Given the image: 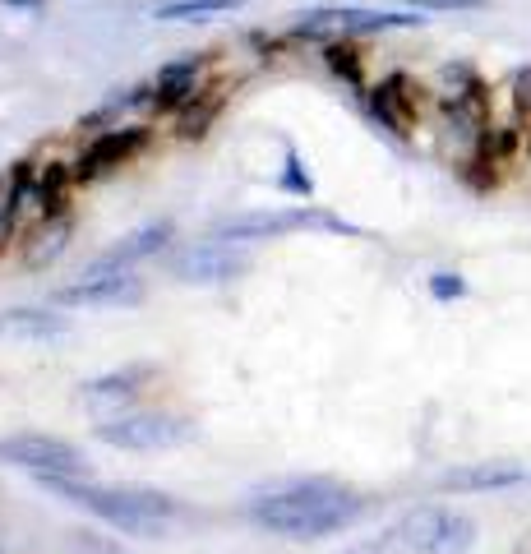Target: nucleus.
<instances>
[{
  "label": "nucleus",
  "mask_w": 531,
  "mask_h": 554,
  "mask_svg": "<svg viewBox=\"0 0 531 554\" xmlns=\"http://www.w3.org/2000/svg\"><path fill=\"white\" fill-rule=\"evenodd\" d=\"M375 499L351 485L333 481V476H296L287 485H273V490H259L245 504V518L254 522L268 536H282V541H328V536H342L356 522L370 518Z\"/></svg>",
  "instance_id": "nucleus-1"
},
{
  "label": "nucleus",
  "mask_w": 531,
  "mask_h": 554,
  "mask_svg": "<svg viewBox=\"0 0 531 554\" xmlns=\"http://www.w3.org/2000/svg\"><path fill=\"white\" fill-rule=\"evenodd\" d=\"M42 490L97 518L102 527H116L125 536H139V541H167L185 518V508L153 485H97L88 476H51V481H42Z\"/></svg>",
  "instance_id": "nucleus-2"
},
{
  "label": "nucleus",
  "mask_w": 531,
  "mask_h": 554,
  "mask_svg": "<svg viewBox=\"0 0 531 554\" xmlns=\"http://www.w3.org/2000/svg\"><path fill=\"white\" fill-rule=\"evenodd\" d=\"M93 434L97 444L121 453H167V448H185L199 430L190 416H171V411H121V416H102Z\"/></svg>",
  "instance_id": "nucleus-3"
},
{
  "label": "nucleus",
  "mask_w": 531,
  "mask_h": 554,
  "mask_svg": "<svg viewBox=\"0 0 531 554\" xmlns=\"http://www.w3.org/2000/svg\"><path fill=\"white\" fill-rule=\"evenodd\" d=\"M393 527L416 554H467L476 545V522L448 504H411Z\"/></svg>",
  "instance_id": "nucleus-4"
},
{
  "label": "nucleus",
  "mask_w": 531,
  "mask_h": 554,
  "mask_svg": "<svg viewBox=\"0 0 531 554\" xmlns=\"http://www.w3.org/2000/svg\"><path fill=\"white\" fill-rule=\"evenodd\" d=\"M0 462H10L19 471H33L37 481L51 476H88V453L70 439L56 434H37V430H19L0 439Z\"/></svg>",
  "instance_id": "nucleus-5"
},
{
  "label": "nucleus",
  "mask_w": 531,
  "mask_h": 554,
  "mask_svg": "<svg viewBox=\"0 0 531 554\" xmlns=\"http://www.w3.org/2000/svg\"><path fill=\"white\" fill-rule=\"evenodd\" d=\"M139 301H144L139 268L84 264L65 287H56V305H65V310H121V305H139Z\"/></svg>",
  "instance_id": "nucleus-6"
},
{
  "label": "nucleus",
  "mask_w": 531,
  "mask_h": 554,
  "mask_svg": "<svg viewBox=\"0 0 531 554\" xmlns=\"http://www.w3.org/2000/svg\"><path fill=\"white\" fill-rule=\"evenodd\" d=\"M291 231H338V236H356V227H347L342 217L319 213V208H282V213H245L231 217L227 227L218 231V241H278V236H291Z\"/></svg>",
  "instance_id": "nucleus-7"
},
{
  "label": "nucleus",
  "mask_w": 531,
  "mask_h": 554,
  "mask_svg": "<svg viewBox=\"0 0 531 554\" xmlns=\"http://www.w3.org/2000/svg\"><path fill=\"white\" fill-rule=\"evenodd\" d=\"M531 481L527 462L513 458H485V462H458L435 476L439 494H499V490H518Z\"/></svg>",
  "instance_id": "nucleus-8"
},
{
  "label": "nucleus",
  "mask_w": 531,
  "mask_h": 554,
  "mask_svg": "<svg viewBox=\"0 0 531 554\" xmlns=\"http://www.w3.org/2000/svg\"><path fill=\"white\" fill-rule=\"evenodd\" d=\"M157 379V365L134 361V365H116V370L97 374L79 388V402H84L93 416H107V411H130L134 402L148 393V384Z\"/></svg>",
  "instance_id": "nucleus-9"
},
{
  "label": "nucleus",
  "mask_w": 531,
  "mask_h": 554,
  "mask_svg": "<svg viewBox=\"0 0 531 554\" xmlns=\"http://www.w3.org/2000/svg\"><path fill=\"white\" fill-rule=\"evenodd\" d=\"M148 139H153L148 125H116V130H102L84 153L74 157V176H79V185H88V181H97V176H111L116 167H125Z\"/></svg>",
  "instance_id": "nucleus-10"
},
{
  "label": "nucleus",
  "mask_w": 531,
  "mask_h": 554,
  "mask_svg": "<svg viewBox=\"0 0 531 554\" xmlns=\"http://www.w3.org/2000/svg\"><path fill=\"white\" fill-rule=\"evenodd\" d=\"M245 254L231 250V241H208V245H194L176 259V277L181 282H194V287H213V282H236L245 273Z\"/></svg>",
  "instance_id": "nucleus-11"
},
{
  "label": "nucleus",
  "mask_w": 531,
  "mask_h": 554,
  "mask_svg": "<svg viewBox=\"0 0 531 554\" xmlns=\"http://www.w3.org/2000/svg\"><path fill=\"white\" fill-rule=\"evenodd\" d=\"M425 24L421 14H402V10H319L305 14L301 33L314 28H342V33H384V28H416Z\"/></svg>",
  "instance_id": "nucleus-12"
},
{
  "label": "nucleus",
  "mask_w": 531,
  "mask_h": 554,
  "mask_svg": "<svg viewBox=\"0 0 531 554\" xmlns=\"http://www.w3.org/2000/svg\"><path fill=\"white\" fill-rule=\"evenodd\" d=\"M65 333H70L65 314H51L42 305H14V310L0 314V338H10V342L47 347V342H61Z\"/></svg>",
  "instance_id": "nucleus-13"
},
{
  "label": "nucleus",
  "mask_w": 531,
  "mask_h": 554,
  "mask_svg": "<svg viewBox=\"0 0 531 554\" xmlns=\"http://www.w3.org/2000/svg\"><path fill=\"white\" fill-rule=\"evenodd\" d=\"M171 222H148V227L130 231V236H121V241L111 245V250H102L93 259L97 268H139L144 259H153V254H162L171 245Z\"/></svg>",
  "instance_id": "nucleus-14"
},
{
  "label": "nucleus",
  "mask_w": 531,
  "mask_h": 554,
  "mask_svg": "<svg viewBox=\"0 0 531 554\" xmlns=\"http://www.w3.org/2000/svg\"><path fill=\"white\" fill-rule=\"evenodd\" d=\"M245 0H167L157 5L153 19L157 24H204V19H222V14H236Z\"/></svg>",
  "instance_id": "nucleus-15"
},
{
  "label": "nucleus",
  "mask_w": 531,
  "mask_h": 554,
  "mask_svg": "<svg viewBox=\"0 0 531 554\" xmlns=\"http://www.w3.org/2000/svg\"><path fill=\"white\" fill-rule=\"evenodd\" d=\"M370 116L393 134L411 130V107H407V93H402V79H388V84H379L370 93Z\"/></svg>",
  "instance_id": "nucleus-16"
},
{
  "label": "nucleus",
  "mask_w": 531,
  "mask_h": 554,
  "mask_svg": "<svg viewBox=\"0 0 531 554\" xmlns=\"http://www.w3.org/2000/svg\"><path fill=\"white\" fill-rule=\"evenodd\" d=\"M61 550H65V554H134L130 545H121L116 536H102V531H93V527L65 531Z\"/></svg>",
  "instance_id": "nucleus-17"
},
{
  "label": "nucleus",
  "mask_w": 531,
  "mask_h": 554,
  "mask_svg": "<svg viewBox=\"0 0 531 554\" xmlns=\"http://www.w3.org/2000/svg\"><path fill=\"white\" fill-rule=\"evenodd\" d=\"M342 554H416V550L407 545V536H402L398 527H388V531H379V536H370V541L347 545Z\"/></svg>",
  "instance_id": "nucleus-18"
},
{
  "label": "nucleus",
  "mask_w": 531,
  "mask_h": 554,
  "mask_svg": "<svg viewBox=\"0 0 531 554\" xmlns=\"http://www.w3.org/2000/svg\"><path fill=\"white\" fill-rule=\"evenodd\" d=\"M425 287H430V296H435V301H462V296H467V277L462 273H448V268H439V273H430V282H425Z\"/></svg>",
  "instance_id": "nucleus-19"
},
{
  "label": "nucleus",
  "mask_w": 531,
  "mask_h": 554,
  "mask_svg": "<svg viewBox=\"0 0 531 554\" xmlns=\"http://www.w3.org/2000/svg\"><path fill=\"white\" fill-rule=\"evenodd\" d=\"M282 185H287L291 194H314V181L301 171V162H296V153H287V171H282Z\"/></svg>",
  "instance_id": "nucleus-20"
},
{
  "label": "nucleus",
  "mask_w": 531,
  "mask_h": 554,
  "mask_svg": "<svg viewBox=\"0 0 531 554\" xmlns=\"http://www.w3.org/2000/svg\"><path fill=\"white\" fill-rule=\"evenodd\" d=\"M421 10H481V0H416Z\"/></svg>",
  "instance_id": "nucleus-21"
},
{
  "label": "nucleus",
  "mask_w": 531,
  "mask_h": 554,
  "mask_svg": "<svg viewBox=\"0 0 531 554\" xmlns=\"http://www.w3.org/2000/svg\"><path fill=\"white\" fill-rule=\"evenodd\" d=\"M0 5H14V10H42V0H0Z\"/></svg>",
  "instance_id": "nucleus-22"
}]
</instances>
